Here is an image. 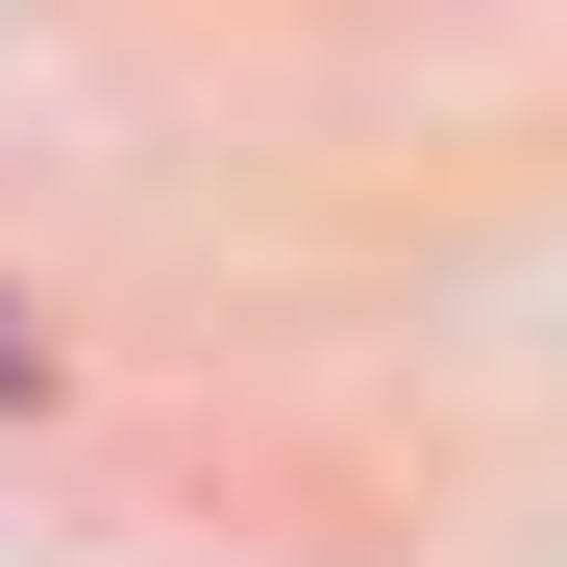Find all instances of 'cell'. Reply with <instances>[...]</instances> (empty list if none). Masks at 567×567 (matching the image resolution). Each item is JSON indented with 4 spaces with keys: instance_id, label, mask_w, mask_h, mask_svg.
I'll list each match as a JSON object with an SVG mask.
<instances>
[{
    "instance_id": "1",
    "label": "cell",
    "mask_w": 567,
    "mask_h": 567,
    "mask_svg": "<svg viewBox=\"0 0 567 567\" xmlns=\"http://www.w3.org/2000/svg\"><path fill=\"white\" fill-rule=\"evenodd\" d=\"M0 395H50V346H25V321H0Z\"/></svg>"
}]
</instances>
